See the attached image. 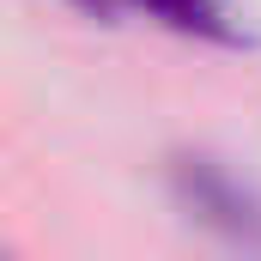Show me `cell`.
<instances>
[{"mask_svg": "<svg viewBox=\"0 0 261 261\" xmlns=\"http://www.w3.org/2000/svg\"><path fill=\"white\" fill-rule=\"evenodd\" d=\"M146 6H152V12H164V18H176V24L213 31V37H237V24H231L225 0H146Z\"/></svg>", "mask_w": 261, "mask_h": 261, "instance_id": "obj_2", "label": "cell"}, {"mask_svg": "<svg viewBox=\"0 0 261 261\" xmlns=\"http://www.w3.org/2000/svg\"><path fill=\"white\" fill-rule=\"evenodd\" d=\"M79 6H91V12H110V6H116V0H79Z\"/></svg>", "mask_w": 261, "mask_h": 261, "instance_id": "obj_3", "label": "cell"}, {"mask_svg": "<svg viewBox=\"0 0 261 261\" xmlns=\"http://www.w3.org/2000/svg\"><path fill=\"white\" fill-rule=\"evenodd\" d=\"M170 182H176V195L189 200L206 225H219L225 237L261 249V200L225 158H213L200 146H176L170 152Z\"/></svg>", "mask_w": 261, "mask_h": 261, "instance_id": "obj_1", "label": "cell"}]
</instances>
